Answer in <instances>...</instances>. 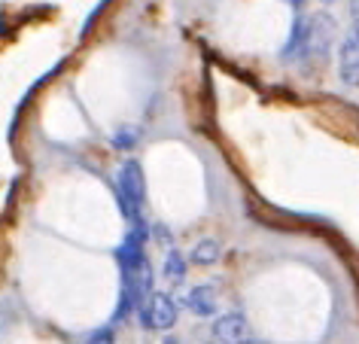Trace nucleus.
<instances>
[{
    "instance_id": "obj_2",
    "label": "nucleus",
    "mask_w": 359,
    "mask_h": 344,
    "mask_svg": "<svg viewBox=\"0 0 359 344\" xmlns=\"http://www.w3.org/2000/svg\"><path fill=\"white\" fill-rule=\"evenodd\" d=\"M116 198H119V207L125 213V220L131 225L143 223V201H147V177H143L140 161L128 159L119 168V177H116Z\"/></svg>"
},
{
    "instance_id": "obj_10",
    "label": "nucleus",
    "mask_w": 359,
    "mask_h": 344,
    "mask_svg": "<svg viewBox=\"0 0 359 344\" xmlns=\"http://www.w3.org/2000/svg\"><path fill=\"white\" fill-rule=\"evenodd\" d=\"M286 4H290V6H295V10H299V6L304 4V0H286Z\"/></svg>"
},
{
    "instance_id": "obj_5",
    "label": "nucleus",
    "mask_w": 359,
    "mask_h": 344,
    "mask_svg": "<svg viewBox=\"0 0 359 344\" xmlns=\"http://www.w3.org/2000/svg\"><path fill=\"white\" fill-rule=\"evenodd\" d=\"M213 335L222 341V344H250V323L241 311H231V314H222L213 320Z\"/></svg>"
},
{
    "instance_id": "obj_11",
    "label": "nucleus",
    "mask_w": 359,
    "mask_h": 344,
    "mask_svg": "<svg viewBox=\"0 0 359 344\" xmlns=\"http://www.w3.org/2000/svg\"><path fill=\"white\" fill-rule=\"evenodd\" d=\"M165 344H180V341L177 338H165Z\"/></svg>"
},
{
    "instance_id": "obj_6",
    "label": "nucleus",
    "mask_w": 359,
    "mask_h": 344,
    "mask_svg": "<svg viewBox=\"0 0 359 344\" xmlns=\"http://www.w3.org/2000/svg\"><path fill=\"white\" fill-rule=\"evenodd\" d=\"M186 305L198 317H213V311H217V293H213V286H195L192 293H186Z\"/></svg>"
},
{
    "instance_id": "obj_12",
    "label": "nucleus",
    "mask_w": 359,
    "mask_h": 344,
    "mask_svg": "<svg viewBox=\"0 0 359 344\" xmlns=\"http://www.w3.org/2000/svg\"><path fill=\"white\" fill-rule=\"evenodd\" d=\"M323 4H332V0H323Z\"/></svg>"
},
{
    "instance_id": "obj_3",
    "label": "nucleus",
    "mask_w": 359,
    "mask_h": 344,
    "mask_svg": "<svg viewBox=\"0 0 359 344\" xmlns=\"http://www.w3.org/2000/svg\"><path fill=\"white\" fill-rule=\"evenodd\" d=\"M350 13H353V25L338 49V74L344 86H359V0H353Z\"/></svg>"
},
{
    "instance_id": "obj_4",
    "label": "nucleus",
    "mask_w": 359,
    "mask_h": 344,
    "mask_svg": "<svg viewBox=\"0 0 359 344\" xmlns=\"http://www.w3.org/2000/svg\"><path fill=\"white\" fill-rule=\"evenodd\" d=\"M137 320L147 326V329H170V326L177 323V305H174V298L165 296V293H158V296H152V302L149 305H143L140 311H137Z\"/></svg>"
},
{
    "instance_id": "obj_8",
    "label": "nucleus",
    "mask_w": 359,
    "mask_h": 344,
    "mask_svg": "<svg viewBox=\"0 0 359 344\" xmlns=\"http://www.w3.org/2000/svg\"><path fill=\"white\" fill-rule=\"evenodd\" d=\"M183 274H186V262H183V256H180L177 250H170L168 256H165V277L180 280Z\"/></svg>"
},
{
    "instance_id": "obj_9",
    "label": "nucleus",
    "mask_w": 359,
    "mask_h": 344,
    "mask_svg": "<svg viewBox=\"0 0 359 344\" xmlns=\"http://www.w3.org/2000/svg\"><path fill=\"white\" fill-rule=\"evenodd\" d=\"M113 341H116L113 329H110V326H104V329H95L92 335H88L86 344H113Z\"/></svg>"
},
{
    "instance_id": "obj_7",
    "label": "nucleus",
    "mask_w": 359,
    "mask_h": 344,
    "mask_svg": "<svg viewBox=\"0 0 359 344\" xmlns=\"http://www.w3.org/2000/svg\"><path fill=\"white\" fill-rule=\"evenodd\" d=\"M219 241H213V238H204L195 244V250L189 253V259L192 262H198V265H213V262L219 259Z\"/></svg>"
},
{
    "instance_id": "obj_1",
    "label": "nucleus",
    "mask_w": 359,
    "mask_h": 344,
    "mask_svg": "<svg viewBox=\"0 0 359 344\" xmlns=\"http://www.w3.org/2000/svg\"><path fill=\"white\" fill-rule=\"evenodd\" d=\"M332 46V19L329 15H311L295 19L292 34L283 46V58H323Z\"/></svg>"
}]
</instances>
